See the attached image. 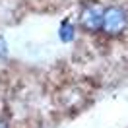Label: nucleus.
<instances>
[{
	"label": "nucleus",
	"mask_w": 128,
	"mask_h": 128,
	"mask_svg": "<svg viewBox=\"0 0 128 128\" xmlns=\"http://www.w3.org/2000/svg\"><path fill=\"white\" fill-rule=\"evenodd\" d=\"M128 33V8L124 4L112 2L105 6V16H103V25L101 33L105 39H120Z\"/></svg>",
	"instance_id": "1"
},
{
	"label": "nucleus",
	"mask_w": 128,
	"mask_h": 128,
	"mask_svg": "<svg viewBox=\"0 0 128 128\" xmlns=\"http://www.w3.org/2000/svg\"><path fill=\"white\" fill-rule=\"evenodd\" d=\"M103 16L105 4H101L99 0H84L76 16L78 29H82L86 35H99L101 25H103Z\"/></svg>",
	"instance_id": "2"
},
{
	"label": "nucleus",
	"mask_w": 128,
	"mask_h": 128,
	"mask_svg": "<svg viewBox=\"0 0 128 128\" xmlns=\"http://www.w3.org/2000/svg\"><path fill=\"white\" fill-rule=\"evenodd\" d=\"M76 35H78V24H74L72 18H64L60 25H58V39L64 45H70L76 41Z\"/></svg>",
	"instance_id": "3"
},
{
	"label": "nucleus",
	"mask_w": 128,
	"mask_h": 128,
	"mask_svg": "<svg viewBox=\"0 0 128 128\" xmlns=\"http://www.w3.org/2000/svg\"><path fill=\"white\" fill-rule=\"evenodd\" d=\"M8 56H10L8 43H6V39L0 35V62H2V60H8Z\"/></svg>",
	"instance_id": "4"
},
{
	"label": "nucleus",
	"mask_w": 128,
	"mask_h": 128,
	"mask_svg": "<svg viewBox=\"0 0 128 128\" xmlns=\"http://www.w3.org/2000/svg\"><path fill=\"white\" fill-rule=\"evenodd\" d=\"M0 128H12V126H10L8 122H6V120H4L2 116H0Z\"/></svg>",
	"instance_id": "5"
}]
</instances>
